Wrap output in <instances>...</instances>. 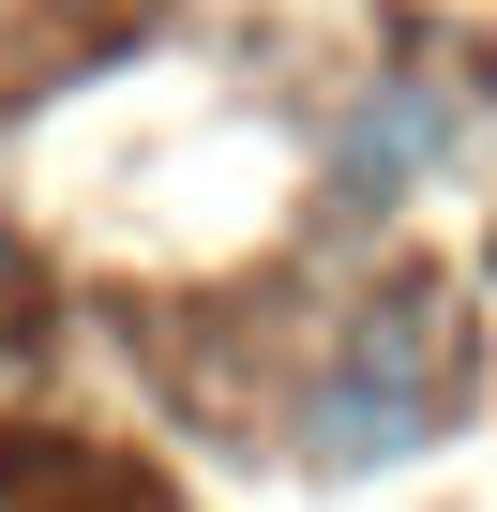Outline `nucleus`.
<instances>
[{
	"label": "nucleus",
	"instance_id": "nucleus-1",
	"mask_svg": "<svg viewBox=\"0 0 497 512\" xmlns=\"http://www.w3.org/2000/svg\"><path fill=\"white\" fill-rule=\"evenodd\" d=\"M437 407H452V302L437 287H377L332 332L317 392H302V452L317 467H392V452L437 437Z\"/></svg>",
	"mask_w": 497,
	"mask_h": 512
},
{
	"label": "nucleus",
	"instance_id": "nucleus-2",
	"mask_svg": "<svg viewBox=\"0 0 497 512\" xmlns=\"http://www.w3.org/2000/svg\"><path fill=\"white\" fill-rule=\"evenodd\" d=\"M437 151H452V91H422V76L347 91V121H332V211H347V226H377L407 181H437Z\"/></svg>",
	"mask_w": 497,
	"mask_h": 512
}]
</instances>
